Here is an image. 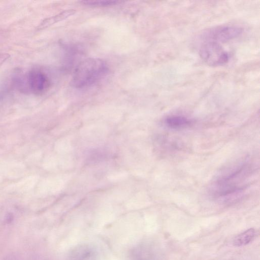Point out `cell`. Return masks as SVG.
Returning <instances> with one entry per match:
<instances>
[{
	"instance_id": "cell-3",
	"label": "cell",
	"mask_w": 260,
	"mask_h": 260,
	"mask_svg": "<svg viewBox=\"0 0 260 260\" xmlns=\"http://www.w3.org/2000/svg\"><path fill=\"white\" fill-rule=\"evenodd\" d=\"M202 59L211 66H219L225 64L229 59L228 53L218 43L204 42L199 50Z\"/></svg>"
},
{
	"instance_id": "cell-2",
	"label": "cell",
	"mask_w": 260,
	"mask_h": 260,
	"mask_svg": "<svg viewBox=\"0 0 260 260\" xmlns=\"http://www.w3.org/2000/svg\"><path fill=\"white\" fill-rule=\"evenodd\" d=\"M108 71L107 63L102 59H85L76 68L71 80L72 84L76 88L90 86L105 77Z\"/></svg>"
},
{
	"instance_id": "cell-10",
	"label": "cell",
	"mask_w": 260,
	"mask_h": 260,
	"mask_svg": "<svg viewBox=\"0 0 260 260\" xmlns=\"http://www.w3.org/2000/svg\"><path fill=\"white\" fill-rule=\"evenodd\" d=\"M10 57L9 54L7 53H0V66L4 63Z\"/></svg>"
},
{
	"instance_id": "cell-9",
	"label": "cell",
	"mask_w": 260,
	"mask_h": 260,
	"mask_svg": "<svg viewBox=\"0 0 260 260\" xmlns=\"http://www.w3.org/2000/svg\"><path fill=\"white\" fill-rule=\"evenodd\" d=\"M122 2L114 0H94V1H83L81 2L82 4L85 5L96 7H109L121 3Z\"/></svg>"
},
{
	"instance_id": "cell-6",
	"label": "cell",
	"mask_w": 260,
	"mask_h": 260,
	"mask_svg": "<svg viewBox=\"0 0 260 260\" xmlns=\"http://www.w3.org/2000/svg\"><path fill=\"white\" fill-rule=\"evenodd\" d=\"M76 11L73 9L66 10L60 13L44 19L38 25L37 29L41 30L61 21L74 15Z\"/></svg>"
},
{
	"instance_id": "cell-8",
	"label": "cell",
	"mask_w": 260,
	"mask_h": 260,
	"mask_svg": "<svg viewBox=\"0 0 260 260\" xmlns=\"http://www.w3.org/2000/svg\"><path fill=\"white\" fill-rule=\"evenodd\" d=\"M256 236V231L250 228L238 235L233 240V245L236 247H241L250 243Z\"/></svg>"
},
{
	"instance_id": "cell-7",
	"label": "cell",
	"mask_w": 260,
	"mask_h": 260,
	"mask_svg": "<svg viewBox=\"0 0 260 260\" xmlns=\"http://www.w3.org/2000/svg\"><path fill=\"white\" fill-rule=\"evenodd\" d=\"M191 123L190 119L181 115H171L164 120V124L168 127L174 129H180L189 126Z\"/></svg>"
},
{
	"instance_id": "cell-5",
	"label": "cell",
	"mask_w": 260,
	"mask_h": 260,
	"mask_svg": "<svg viewBox=\"0 0 260 260\" xmlns=\"http://www.w3.org/2000/svg\"><path fill=\"white\" fill-rule=\"evenodd\" d=\"M27 81L30 90L36 95L45 93L51 85L49 77L39 69L30 70L27 74Z\"/></svg>"
},
{
	"instance_id": "cell-1",
	"label": "cell",
	"mask_w": 260,
	"mask_h": 260,
	"mask_svg": "<svg viewBox=\"0 0 260 260\" xmlns=\"http://www.w3.org/2000/svg\"><path fill=\"white\" fill-rule=\"evenodd\" d=\"M252 167L248 160L229 169L216 178L210 193L223 203L235 202L243 197L247 184L245 180L252 175Z\"/></svg>"
},
{
	"instance_id": "cell-4",
	"label": "cell",
	"mask_w": 260,
	"mask_h": 260,
	"mask_svg": "<svg viewBox=\"0 0 260 260\" xmlns=\"http://www.w3.org/2000/svg\"><path fill=\"white\" fill-rule=\"evenodd\" d=\"M242 29L234 25H220L208 28L201 35L204 42L211 41L219 43L226 42L238 37Z\"/></svg>"
}]
</instances>
